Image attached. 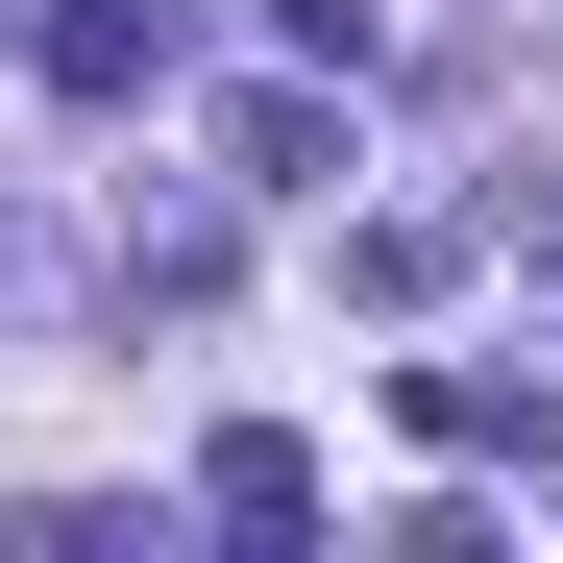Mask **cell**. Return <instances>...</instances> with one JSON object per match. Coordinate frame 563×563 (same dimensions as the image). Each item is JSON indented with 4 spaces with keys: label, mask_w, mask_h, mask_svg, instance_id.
Returning <instances> with one entry per match:
<instances>
[{
    "label": "cell",
    "mask_w": 563,
    "mask_h": 563,
    "mask_svg": "<svg viewBox=\"0 0 563 563\" xmlns=\"http://www.w3.org/2000/svg\"><path fill=\"white\" fill-rule=\"evenodd\" d=\"M0 49H25V0H0Z\"/></svg>",
    "instance_id": "8992f818"
},
{
    "label": "cell",
    "mask_w": 563,
    "mask_h": 563,
    "mask_svg": "<svg viewBox=\"0 0 563 563\" xmlns=\"http://www.w3.org/2000/svg\"><path fill=\"white\" fill-rule=\"evenodd\" d=\"M417 441H465V465L539 441V465H563V367H417Z\"/></svg>",
    "instance_id": "3957f363"
},
{
    "label": "cell",
    "mask_w": 563,
    "mask_h": 563,
    "mask_svg": "<svg viewBox=\"0 0 563 563\" xmlns=\"http://www.w3.org/2000/svg\"><path fill=\"white\" fill-rule=\"evenodd\" d=\"M49 99H147V74H172V0H49Z\"/></svg>",
    "instance_id": "7a4b0ae2"
},
{
    "label": "cell",
    "mask_w": 563,
    "mask_h": 563,
    "mask_svg": "<svg viewBox=\"0 0 563 563\" xmlns=\"http://www.w3.org/2000/svg\"><path fill=\"white\" fill-rule=\"evenodd\" d=\"M319 147H343V123L295 99V74H245V99H221V172H245V197H319Z\"/></svg>",
    "instance_id": "277c9868"
},
{
    "label": "cell",
    "mask_w": 563,
    "mask_h": 563,
    "mask_svg": "<svg viewBox=\"0 0 563 563\" xmlns=\"http://www.w3.org/2000/svg\"><path fill=\"white\" fill-rule=\"evenodd\" d=\"M269 49H319V74H367V49H393V0H269Z\"/></svg>",
    "instance_id": "5b68a950"
},
{
    "label": "cell",
    "mask_w": 563,
    "mask_h": 563,
    "mask_svg": "<svg viewBox=\"0 0 563 563\" xmlns=\"http://www.w3.org/2000/svg\"><path fill=\"white\" fill-rule=\"evenodd\" d=\"M197 515H221V539H319V441H295V417H221V441H197Z\"/></svg>",
    "instance_id": "6da1fadb"
}]
</instances>
